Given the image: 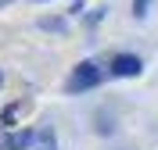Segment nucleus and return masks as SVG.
Returning <instances> with one entry per match:
<instances>
[{
	"mask_svg": "<svg viewBox=\"0 0 158 150\" xmlns=\"http://www.w3.org/2000/svg\"><path fill=\"white\" fill-rule=\"evenodd\" d=\"M101 82V68L94 64V61H83V64H76V71H72L69 79V90L79 93V90H90V86H97Z\"/></svg>",
	"mask_w": 158,
	"mask_h": 150,
	"instance_id": "obj_1",
	"label": "nucleus"
},
{
	"mask_svg": "<svg viewBox=\"0 0 158 150\" xmlns=\"http://www.w3.org/2000/svg\"><path fill=\"white\" fill-rule=\"evenodd\" d=\"M32 140H36V132H29V129H7V132H0V150H25Z\"/></svg>",
	"mask_w": 158,
	"mask_h": 150,
	"instance_id": "obj_2",
	"label": "nucleus"
},
{
	"mask_svg": "<svg viewBox=\"0 0 158 150\" xmlns=\"http://www.w3.org/2000/svg\"><path fill=\"white\" fill-rule=\"evenodd\" d=\"M140 57L137 54H118L115 61H111V75H118V79H129V75H140Z\"/></svg>",
	"mask_w": 158,
	"mask_h": 150,
	"instance_id": "obj_3",
	"label": "nucleus"
},
{
	"mask_svg": "<svg viewBox=\"0 0 158 150\" xmlns=\"http://www.w3.org/2000/svg\"><path fill=\"white\" fill-rule=\"evenodd\" d=\"M32 143H36V150H58V147H54V132H50V129H43Z\"/></svg>",
	"mask_w": 158,
	"mask_h": 150,
	"instance_id": "obj_4",
	"label": "nucleus"
},
{
	"mask_svg": "<svg viewBox=\"0 0 158 150\" xmlns=\"http://www.w3.org/2000/svg\"><path fill=\"white\" fill-rule=\"evenodd\" d=\"M18 114H22V104H15V107H7V111H4V125H11V121L18 118Z\"/></svg>",
	"mask_w": 158,
	"mask_h": 150,
	"instance_id": "obj_5",
	"label": "nucleus"
},
{
	"mask_svg": "<svg viewBox=\"0 0 158 150\" xmlns=\"http://www.w3.org/2000/svg\"><path fill=\"white\" fill-rule=\"evenodd\" d=\"M133 11H137V14H144V11H148V0H133Z\"/></svg>",
	"mask_w": 158,
	"mask_h": 150,
	"instance_id": "obj_6",
	"label": "nucleus"
},
{
	"mask_svg": "<svg viewBox=\"0 0 158 150\" xmlns=\"http://www.w3.org/2000/svg\"><path fill=\"white\" fill-rule=\"evenodd\" d=\"M4 4H11V0H0V7H4Z\"/></svg>",
	"mask_w": 158,
	"mask_h": 150,
	"instance_id": "obj_7",
	"label": "nucleus"
},
{
	"mask_svg": "<svg viewBox=\"0 0 158 150\" xmlns=\"http://www.w3.org/2000/svg\"><path fill=\"white\" fill-rule=\"evenodd\" d=\"M0 86H4V71H0Z\"/></svg>",
	"mask_w": 158,
	"mask_h": 150,
	"instance_id": "obj_8",
	"label": "nucleus"
}]
</instances>
